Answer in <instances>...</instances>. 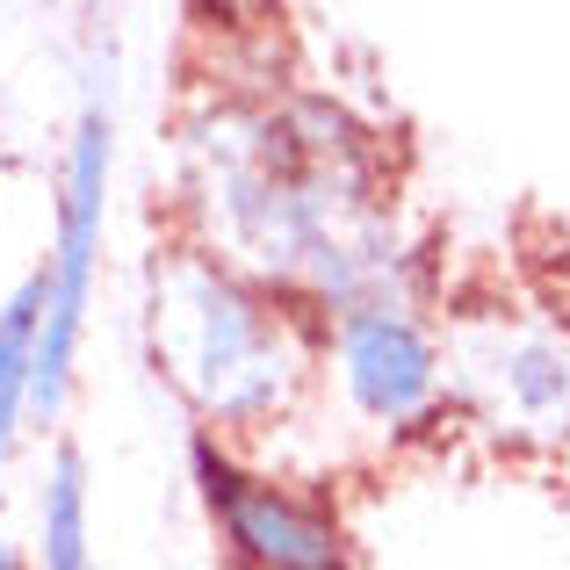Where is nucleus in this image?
<instances>
[{"label":"nucleus","mask_w":570,"mask_h":570,"mask_svg":"<svg viewBox=\"0 0 570 570\" xmlns=\"http://www.w3.org/2000/svg\"><path fill=\"white\" fill-rule=\"evenodd\" d=\"M188 484L203 499L232 570H362L347 513L311 476L267 470L246 448L195 426L188 433Z\"/></svg>","instance_id":"6"},{"label":"nucleus","mask_w":570,"mask_h":570,"mask_svg":"<svg viewBox=\"0 0 570 570\" xmlns=\"http://www.w3.org/2000/svg\"><path fill=\"white\" fill-rule=\"evenodd\" d=\"M37 333H43V275L29 267L22 289L0 304V470L29 426V390H37Z\"/></svg>","instance_id":"8"},{"label":"nucleus","mask_w":570,"mask_h":570,"mask_svg":"<svg viewBox=\"0 0 570 570\" xmlns=\"http://www.w3.org/2000/svg\"><path fill=\"white\" fill-rule=\"evenodd\" d=\"M37 570H95L87 542V462L72 441L51 448V470L37 491Z\"/></svg>","instance_id":"7"},{"label":"nucleus","mask_w":570,"mask_h":570,"mask_svg":"<svg viewBox=\"0 0 570 570\" xmlns=\"http://www.w3.org/2000/svg\"><path fill=\"white\" fill-rule=\"evenodd\" d=\"M448 333V404L505 455H570V318L542 304H476Z\"/></svg>","instance_id":"4"},{"label":"nucleus","mask_w":570,"mask_h":570,"mask_svg":"<svg viewBox=\"0 0 570 570\" xmlns=\"http://www.w3.org/2000/svg\"><path fill=\"white\" fill-rule=\"evenodd\" d=\"M0 570H37V563H29V557H22V549H14V542H8V534H0Z\"/></svg>","instance_id":"9"},{"label":"nucleus","mask_w":570,"mask_h":570,"mask_svg":"<svg viewBox=\"0 0 570 570\" xmlns=\"http://www.w3.org/2000/svg\"><path fill=\"white\" fill-rule=\"evenodd\" d=\"M109 181H116V87H87L66 145V181H58V238L37 261L43 275V333H37V390L29 419L51 426L72 397L80 368L87 311H95V275H101V232H109Z\"/></svg>","instance_id":"5"},{"label":"nucleus","mask_w":570,"mask_h":570,"mask_svg":"<svg viewBox=\"0 0 570 570\" xmlns=\"http://www.w3.org/2000/svg\"><path fill=\"white\" fill-rule=\"evenodd\" d=\"M181 246L253 275L311 318L376 289H426L390 138L325 87L209 95L174 145Z\"/></svg>","instance_id":"1"},{"label":"nucleus","mask_w":570,"mask_h":570,"mask_svg":"<svg viewBox=\"0 0 570 570\" xmlns=\"http://www.w3.org/2000/svg\"><path fill=\"white\" fill-rule=\"evenodd\" d=\"M318 390L340 397L347 433L376 448H419L455 419L448 333L419 289H376L318 318Z\"/></svg>","instance_id":"3"},{"label":"nucleus","mask_w":570,"mask_h":570,"mask_svg":"<svg viewBox=\"0 0 570 570\" xmlns=\"http://www.w3.org/2000/svg\"><path fill=\"white\" fill-rule=\"evenodd\" d=\"M145 333L188 419L232 448L289 433L318 397V318L181 238L153 261Z\"/></svg>","instance_id":"2"}]
</instances>
